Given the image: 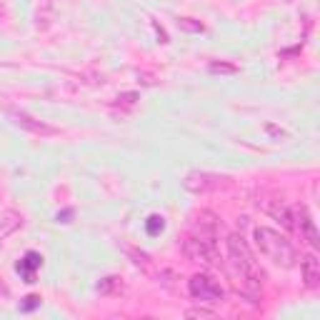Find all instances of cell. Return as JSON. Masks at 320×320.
Masks as SVG:
<instances>
[{
    "label": "cell",
    "mask_w": 320,
    "mask_h": 320,
    "mask_svg": "<svg viewBox=\"0 0 320 320\" xmlns=\"http://www.w3.org/2000/svg\"><path fill=\"white\" fill-rule=\"evenodd\" d=\"M225 245H228V265H230L235 288L248 298H258V293L263 288V270H260L258 260L253 258L245 238L238 235V233H230Z\"/></svg>",
    "instance_id": "6da1fadb"
},
{
    "label": "cell",
    "mask_w": 320,
    "mask_h": 320,
    "mask_svg": "<svg viewBox=\"0 0 320 320\" xmlns=\"http://www.w3.org/2000/svg\"><path fill=\"white\" fill-rule=\"evenodd\" d=\"M205 220H198V228L190 233L183 240V250L190 260L203 263V265H218L220 263V253L215 243V218L210 213H203Z\"/></svg>",
    "instance_id": "7a4b0ae2"
},
{
    "label": "cell",
    "mask_w": 320,
    "mask_h": 320,
    "mask_svg": "<svg viewBox=\"0 0 320 320\" xmlns=\"http://www.w3.org/2000/svg\"><path fill=\"white\" fill-rule=\"evenodd\" d=\"M253 240H255V245H258V250L268 260H273L275 265H280V268H293L295 265L298 253H295L293 243L283 235V233L273 230V228H265V225H258L253 230Z\"/></svg>",
    "instance_id": "3957f363"
},
{
    "label": "cell",
    "mask_w": 320,
    "mask_h": 320,
    "mask_svg": "<svg viewBox=\"0 0 320 320\" xmlns=\"http://www.w3.org/2000/svg\"><path fill=\"white\" fill-rule=\"evenodd\" d=\"M188 288H190V295H193L198 303H220L223 295H225L220 283H215L210 275H193Z\"/></svg>",
    "instance_id": "277c9868"
},
{
    "label": "cell",
    "mask_w": 320,
    "mask_h": 320,
    "mask_svg": "<svg viewBox=\"0 0 320 320\" xmlns=\"http://www.w3.org/2000/svg\"><path fill=\"white\" fill-rule=\"evenodd\" d=\"M225 185V178L223 175H215V173H205V170H195V173H188L185 180H183V188L190 190L195 195H203V193H213Z\"/></svg>",
    "instance_id": "5b68a950"
},
{
    "label": "cell",
    "mask_w": 320,
    "mask_h": 320,
    "mask_svg": "<svg viewBox=\"0 0 320 320\" xmlns=\"http://www.w3.org/2000/svg\"><path fill=\"white\" fill-rule=\"evenodd\" d=\"M293 225H295L298 233H300V238H305L313 248L320 245V235H318V228H315V220H313V215H310L308 205L300 203V205L293 208Z\"/></svg>",
    "instance_id": "8992f818"
},
{
    "label": "cell",
    "mask_w": 320,
    "mask_h": 320,
    "mask_svg": "<svg viewBox=\"0 0 320 320\" xmlns=\"http://www.w3.org/2000/svg\"><path fill=\"white\" fill-rule=\"evenodd\" d=\"M8 115L13 118V123H15L18 128H23V130H28V133H35V135H43V138L58 135V128H53V125H48V123H43V120H35V118H30L28 113L10 110Z\"/></svg>",
    "instance_id": "52a82bcc"
},
{
    "label": "cell",
    "mask_w": 320,
    "mask_h": 320,
    "mask_svg": "<svg viewBox=\"0 0 320 320\" xmlns=\"http://www.w3.org/2000/svg\"><path fill=\"white\" fill-rule=\"evenodd\" d=\"M300 275H303L305 288H310V290L320 288V260L315 258L313 253H308L305 258L300 260Z\"/></svg>",
    "instance_id": "ba28073f"
},
{
    "label": "cell",
    "mask_w": 320,
    "mask_h": 320,
    "mask_svg": "<svg viewBox=\"0 0 320 320\" xmlns=\"http://www.w3.org/2000/svg\"><path fill=\"white\" fill-rule=\"evenodd\" d=\"M265 213H268V215H273L283 228L295 230V225H293V210H290L283 200H270V203H265Z\"/></svg>",
    "instance_id": "9c48e42d"
},
{
    "label": "cell",
    "mask_w": 320,
    "mask_h": 320,
    "mask_svg": "<svg viewBox=\"0 0 320 320\" xmlns=\"http://www.w3.org/2000/svg\"><path fill=\"white\" fill-rule=\"evenodd\" d=\"M20 225H23V218H20L18 213H13V210H5L3 215H0V240L13 235Z\"/></svg>",
    "instance_id": "30bf717a"
},
{
    "label": "cell",
    "mask_w": 320,
    "mask_h": 320,
    "mask_svg": "<svg viewBox=\"0 0 320 320\" xmlns=\"http://www.w3.org/2000/svg\"><path fill=\"white\" fill-rule=\"evenodd\" d=\"M40 260H43V258H40L38 253H28V255H25V260L18 265V270L25 275V283H33V278H35V275H33V270L40 265Z\"/></svg>",
    "instance_id": "8fae6325"
},
{
    "label": "cell",
    "mask_w": 320,
    "mask_h": 320,
    "mask_svg": "<svg viewBox=\"0 0 320 320\" xmlns=\"http://www.w3.org/2000/svg\"><path fill=\"white\" fill-rule=\"evenodd\" d=\"M123 290V283L120 278H115V275H108V278H103L98 283V293L100 295H108V293H120Z\"/></svg>",
    "instance_id": "7c38bea8"
},
{
    "label": "cell",
    "mask_w": 320,
    "mask_h": 320,
    "mask_svg": "<svg viewBox=\"0 0 320 320\" xmlns=\"http://www.w3.org/2000/svg\"><path fill=\"white\" fill-rule=\"evenodd\" d=\"M210 73H220V75H233V73H238V65L235 63H210Z\"/></svg>",
    "instance_id": "4fadbf2b"
},
{
    "label": "cell",
    "mask_w": 320,
    "mask_h": 320,
    "mask_svg": "<svg viewBox=\"0 0 320 320\" xmlns=\"http://www.w3.org/2000/svg\"><path fill=\"white\" fill-rule=\"evenodd\" d=\"M135 103H138V93H123V95H118V103L115 105H120V108H135Z\"/></svg>",
    "instance_id": "5bb4252c"
},
{
    "label": "cell",
    "mask_w": 320,
    "mask_h": 320,
    "mask_svg": "<svg viewBox=\"0 0 320 320\" xmlns=\"http://www.w3.org/2000/svg\"><path fill=\"white\" fill-rule=\"evenodd\" d=\"M163 218L160 215H150V218H148V233H150V235H155V233H160L163 230Z\"/></svg>",
    "instance_id": "9a60e30c"
},
{
    "label": "cell",
    "mask_w": 320,
    "mask_h": 320,
    "mask_svg": "<svg viewBox=\"0 0 320 320\" xmlns=\"http://www.w3.org/2000/svg\"><path fill=\"white\" fill-rule=\"evenodd\" d=\"M178 25H180L183 30H190V33H200V30H203V25H200V23H190V18L178 20Z\"/></svg>",
    "instance_id": "2e32d148"
},
{
    "label": "cell",
    "mask_w": 320,
    "mask_h": 320,
    "mask_svg": "<svg viewBox=\"0 0 320 320\" xmlns=\"http://www.w3.org/2000/svg\"><path fill=\"white\" fill-rule=\"evenodd\" d=\"M128 253L135 258V260H133L135 265H148V255H145V253H135V250H130V248H128Z\"/></svg>",
    "instance_id": "e0dca14e"
},
{
    "label": "cell",
    "mask_w": 320,
    "mask_h": 320,
    "mask_svg": "<svg viewBox=\"0 0 320 320\" xmlns=\"http://www.w3.org/2000/svg\"><path fill=\"white\" fill-rule=\"evenodd\" d=\"M25 300H28V303L23 305V310H30V308H35V305H38V300H40V298H35V295H30V298H25Z\"/></svg>",
    "instance_id": "ac0fdd59"
},
{
    "label": "cell",
    "mask_w": 320,
    "mask_h": 320,
    "mask_svg": "<svg viewBox=\"0 0 320 320\" xmlns=\"http://www.w3.org/2000/svg\"><path fill=\"white\" fill-rule=\"evenodd\" d=\"M188 315H190V318H198V315H210V310H203V308H200V310H188Z\"/></svg>",
    "instance_id": "d6986e66"
}]
</instances>
